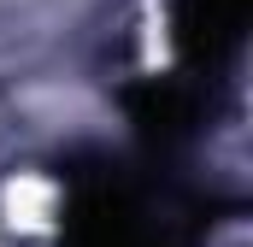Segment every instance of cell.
Segmentation results:
<instances>
[{"label": "cell", "mask_w": 253, "mask_h": 247, "mask_svg": "<svg viewBox=\"0 0 253 247\" xmlns=\"http://www.w3.org/2000/svg\"><path fill=\"white\" fill-rule=\"evenodd\" d=\"M59 247H183L177 218L153 212L147 188L118 165H65Z\"/></svg>", "instance_id": "6da1fadb"}, {"label": "cell", "mask_w": 253, "mask_h": 247, "mask_svg": "<svg viewBox=\"0 0 253 247\" xmlns=\"http://www.w3.org/2000/svg\"><path fill=\"white\" fill-rule=\"evenodd\" d=\"M124 112H129V124H135L147 153H177L206 124V94L189 77H147V82L124 88Z\"/></svg>", "instance_id": "7a4b0ae2"}, {"label": "cell", "mask_w": 253, "mask_h": 247, "mask_svg": "<svg viewBox=\"0 0 253 247\" xmlns=\"http://www.w3.org/2000/svg\"><path fill=\"white\" fill-rule=\"evenodd\" d=\"M253 18V0H177L171 12V41H177V59L189 65L194 77L218 71L242 47Z\"/></svg>", "instance_id": "3957f363"}]
</instances>
